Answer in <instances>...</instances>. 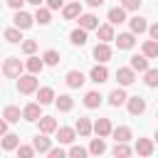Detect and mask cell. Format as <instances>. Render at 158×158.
<instances>
[{
    "instance_id": "5bb4252c",
    "label": "cell",
    "mask_w": 158,
    "mask_h": 158,
    "mask_svg": "<svg viewBox=\"0 0 158 158\" xmlns=\"http://www.w3.org/2000/svg\"><path fill=\"white\" fill-rule=\"evenodd\" d=\"M74 138H77V131L74 128H69V126L57 128V141L59 143H74Z\"/></svg>"
},
{
    "instance_id": "f5cc1de1",
    "label": "cell",
    "mask_w": 158,
    "mask_h": 158,
    "mask_svg": "<svg viewBox=\"0 0 158 158\" xmlns=\"http://www.w3.org/2000/svg\"><path fill=\"white\" fill-rule=\"evenodd\" d=\"M0 74H2V72H0Z\"/></svg>"
},
{
    "instance_id": "4fadbf2b",
    "label": "cell",
    "mask_w": 158,
    "mask_h": 158,
    "mask_svg": "<svg viewBox=\"0 0 158 158\" xmlns=\"http://www.w3.org/2000/svg\"><path fill=\"white\" fill-rule=\"evenodd\" d=\"M40 116H42L40 104H27V106L22 109V118H25V121H40Z\"/></svg>"
},
{
    "instance_id": "277c9868",
    "label": "cell",
    "mask_w": 158,
    "mask_h": 158,
    "mask_svg": "<svg viewBox=\"0 0 158 158\" xmlns=\"http://www.w3.org/2000/svg\"><path fill=\"white\" fill-rule=\"evenodd\" d=\"M116 79H118L121 86H131L136 81V72L131 67H121V69H116Z\"/></svg>"
},
{
    "instance_id": "681fc988",
    "label": "cell",
    "mask_w": 158,
    "mask_h": 158,
    "mask_svg": "<svg viewBox=\"0 0 158 158\" xmlns=\"http://www.w3.org/2000/svg\"><path fill=\"white\" fill-rule=\"evenodd\" d=\"M25 2H32V5H37V7H40V5L44 2V0H25Z\"/></svg>"
},
{
    "instance_id": "d6a6232c",
    "label": "cell",
    "mask_w": 158,
    "mask_h": 158,
    "mask_svg": "<svg viewBox=\"0 0 158 158\" xmlns=\"http://www.w3.org/2000/svg\"><path fill=\"white\" fill-rule=\"evenodd\" d=\"M2 35H5V40H7L10 44H17V42L22 40V32H20V27H10V30H5Z\"/></svg>"
},
{
    "instance_id": "8fae6325",
    "label": "cell",
    "mask_w": 158,
    "mask_h": 158,
    "mask_svg": "<svg viewBox=\"0 0 158 158\" xmlns=\"http://www.w3.org/2000/svg\"><path fill=\"white\" fill-rule=\"evenodd\" d=\"M64 81H67V86H72V89H79L86 79H84V74L81 72H77V69H72V72H67V77H64Z\"/></svg>"
},
{
    "instance_id": "836d02e7",
    "label": "cell",
    "mask_w": 158,
    "mask_h": 158,
    "mask_svg": "<svg viewBox=\"0 0 158 158\" xmlns=\"http://www.w3.org/2000/svg\"><path fill=\"white\" fill-rule=\"evenodd\" d=\"M106 151V143H104V138L99 136V138H94L91 143H89V153H94V156H101Z\"/></svg>"
},
{
    "instance_id": "4dcf8cb0",
    "label": "cell",
    "mask_w": 158,
    "mask_h": 158,
    "mask_svg": "<svg viewBox=\"0 0 158 158\" xmlns=\"http://www.w3.org/2000/svg\"><path fill=\"white\" fill-rule=\"evenodd\" d=\"M111 136L116 138V141H131V128L128 126H118V128H111Z\"/></svg>"
},
{
    "instance_id": "8992f818",
    "label": "cell",
    "mask_w": 158,
    "mask_h": 158,
    "mask_svg": "<svg viewBox=\"0 0 158 158\" xmlns=\"http://www.w3.org/2000/svg\"><path fill=\"white\" fill-rule=\"evenodd\" d=\"M111 54H114V52H111L109 42H99V44L94 47V59H99L101 64H104V62H109V59H111Z\"/></svg>"
},
{
    "instance_id": "83f0119b",
    "label": "cell",
    "mask_w": 158,
    "mask_h": 158,
    "mask_svg": "<svg viewBox=\"0 0 158 158\" xmlns=\"http://www.w3.org/2000/svg\"><path fill=\"white\" fill-rule=\"evenodd\" d=\"M20 146V136L17 133H5L2 136V151H15Z\"/></svg>"
},
{
    "instance_id": "1f68e13d",
    "label": "cell",
    "mask_w": 158,
    "mask_h": 158,
    "mask_svg": "<svg viewBox=\"0 0 158 158\" xmlns=\"http://www.w3.org/2000/svg\"><path fill=\"white\" fill-rule=\"evenodd\" d=\"M143 54H146L148 59H156V57H158V42H156V40H146V42H143Z\"/></svg>"
},
{
    "instance_id": "b9f144b4",
    "label": "cell",
    "mask_w": 158,
    "mask_h": 158,
    "mask_svg": "<svg viewBox=\"0 0 158 158\" xmlns=\"http://www.w3.org/2000/svg\"><path fill=\"white\" fill-rule=\"evenodd\" d=\"M121 7L123 10H138L141 7V0H121Z\"/></svg>"
},
{
    "instance_id": "484cf974",
    "label": "cell",
    "mask_w": 158,
    "mask_h": 158,
    "mask_svg": "<svg viewBox=\"0 0 158 158\" xmlns=\"http://www.w3.org/2000/svg\"><path fill=\"white\" fill-rule=\"evenodd\" d=\"M84 106H86V109H99V106H101V94H99V91H86Z\"/></svg>"
},
{
    "instance_id": "603a6c76",
    "label": "cell",
    "mask_w": 158,
    "mask_h": 158,
    "mask_svg": "<svg viewBox=\"0 0 158 158\" xmlns=\"http://www.w3.org/2000/svg\"><path fill=\"white\" fill-rule=\"evenodd\" d=\"M131 69H133V72H146V69H148V57H146V54L131 57Z\"/></svg>"
},
{
    "instance_id": "7a4b0ae2",
    "label": "cell",
    "mask_w": 158,
    "mask_h": 158,
    "mask_svg": "<svg viewBox=\"0 0 158 158\" xmlns=\"http://www.w3.org/2000/svg\"><path fill=\"white\" fill-rule=\"evenodd\" d=\"M2 74H5L7 79H17V77L22 74V62H20L17 57L5 59V64H2Z\"/></svg>"
},
{
    "instance_id": "bcb514c9",
    "label": "cell",
    "mask_w": 158,
    "mask_h": 158,
    "mask_svg": "<svg viewBox=\"0 0 158 158\" xmlns=\"http://www.w3.org/2000/svg\"><path fill=\"white\" fill-rule=\"evenodd\" d=\"M22 2H25V0H7V5H10L12 10H20V7H22Z\"/></svg>"
},
{
    "instance_id": "52a82bcc",
    "label": "cell",
    "mask_w": 158,
    "mask_h": 158,
    "mask_svg": "<svg viewBox=\"0 0 158 158\" xmlns=\"http://www.w3.org/2000/svg\"><path fill=\"white\" fill-rule=\"evenodd\" d=\"M89 77H91V81H94V84H104V81L109 79V69H106V67H104V64L99 62L96 67H91Z\"/></svg>"
},
{
    "instance_id": "ba28073f",
    "label": "cell",
    "mask_w": 158,
    "mask_h": 158,
    "mask_svg": "<svg viewBox=\"0 0 158 158\" xmlns=\"http://www.w3.org/2000/svg\"><path fill=\"white\" fill-rule=\"evenodd\" d=\"M62 15H64V20H77V17L81 15V5H79V0H72L69 5H64V7H62Z\"/></svg>"
},
{
    "instance_id": "f6af8a7d",
    "label": "cell",
    "mask_w": 158,
    "mask_h": 158,
    "mask_svg": "<svg viewBox=\"0 0 158 158\" xmlns=\"http://www.w3.org/2000/svg\"><path fill=\"white\" fill-rule=\"evenodd\" d=\"M148 32H151V40H156V42H158V22H156V25H151V27H148Z\"/></svg>"
},
{
    "instance_id": "f907efd6",
    "label": "cell",
    "mask_w": 158,
    "mask_h": 158,
    "mask_svg": "<svg viewBox=\"0 0 158 158\" xmlns=\"http://www.w3.org/2000/svg\"><path fill=\"white\" fill-rule=\"evenodd\" d=\"M156 141H158V131H156Z\"/></svg>"
},
{
    "instance_id": "ab89813d",
    "label": "cell",
    "mask_w": 158,
    "mask_h": 158,
    "mask_svg": "<svg viewBox=\"0 0 158 158\" xmlns=\"http://www.w3.org/2000/svg\"><path fill=\"white\" fill-rule=\"evenodd\" d=\"M35 49H37V42L35 40H25L22 42V52L25 54H35Z\"/></svg>"
},
{
    "instance_id": "74e56055",
    "label": "cell",
    "mask_w": 158,
    "mask_h": 158,
    "mask_svg": "<svg viewBox=\"0 0 158 158\" xmlns=\"http://www.w3.org/2000/svg\"><path fill=\"white\" fill-rule=\"evenodd\" d=\"M35 20H37L40 25H47V22H49V7H37Z\"/></svg>"
},
{
    "instance_id": "7dc6e473",
    "label": "cell",
    "mask_w": 158,
    "mask_h": 158,
    "mask_svg": "<svg viewBox=\"0 0 158 158\" xmlns=\"http://www.w3.org/2000/svg\"><path fill=\"white\" fill-rule=\"evenodd\" d=\"M5 133H7V121L0 118V136H5Z\"/></svg>"
},
{
    "instance_id": "d6986e66",
    "label": "cell",
    "mask_w": 158,
    "mask_h": 158,
    "mask_svg": "<svg viewBox=\"0 0 158 158\" xmlns=\"http://www.w3.org/2000/svg\"><path fill=\"white\" fill-rule=\"evenodd\" d=\"M128 22H131V32H133V35H141V32H146V30H148V22H146V17H141V15L131 17Z\"/></svg>"
},
{
    "instance_id": "cb8c5ba5",
    "label": "cell",
    "mask_w": 158,
    "mask_h": 158,
    "mask_svg": "<svg viewBox=\"0 0 158 158\" xmlns=\"http://www.w3.org/2000/svg\"><path fill=\"white\" fill-rule=\"evenodd\" d=\"M25 67H27V72H30V74H40V72L44 69V62H42L40 57H32V54H30V59L25 62Z\"/></svg>"
},
{
    "instance_id": "f1b7e54d",
    "label": "cell",
    "mask_w": 158,
    "mask_h": 158,
    "mask_svg": "<svg viewBox=\"0 0 158 158\" xmlns=\"http://www.w3.org/2000/svg\"><path fill=\"white\" fill-rule=\"evenodd\" d=\"M96 32H99V40H101V42H111V40H114V25H111V22H109V25H99Z\"/></svg>"
},
{
    "instance_id": "2e32d148",
    "label": "cell",
    "mask_w": 158,
    "mask_h": 158,
    "mask_svg": "<svg viewBox=\"0 0 158 158\" xmlns=\"http://www.w3.org/2000/svg\"><path fill=\"white\" fill-rule=\"evenodd\" d=\"M2 118H5L7 123H17V121L22 118V111H20V106H5V111H2Z\"/></svg>"
},
{
    "instance_id": "ffe728a7",
    "label": "cell",
    "mask_w": 158,
    "mask_h": 158,
    "mask_svg": "<svg viewBox=\"0 0 158 158\" xmlns=\"http://www.w3.org/2000/svg\"><path fill=\"white\" fill-rule=\"evenodd\" d=\"M40 131L47 133V136L54 133V131H57V121H54L52 116H40Z\"/></svg>"
},
{
    "instance_id": "5b68a950",
    "label": "cell",
    "mask_w": 158,
    "mask_h": 158,
    "mask_svg": "<svg viewBox=\"0 0 158 158\" xmlns=\"http://www.w3.org/2000/svg\"><path fill=\"white\" fill-rule=\"evenodd\" d=\"M12 22H15V27H20V30H30L32 22H35V17L27 15V12H22V10H17L15 17H12Z\"/></svg>"
},
{
    "instance_id": "3957f363",
    "label": "cell",
    "mask_w": 158,
    "mask_h": 158,
    "mask_svg": "<svg viewBox=\"0 0 158 158\" xmlns=\"http://www.w3.org/2000/svg\"><path fill=\"white\" fill-rule=\"evenodd\" d=\"M126 106H128V114H131V116H141V114L146 111V99H141V96H128V99H126Z\"/></svg>"
},
{
    "instance_id": "9a60e30c",
    "label": "cell",
    "mask_w": 158,
    "mask_h": 158,
    "mask_svg": "<svg viewBox=\"0 0 158 158\" xmlns=\"http://www.w3.org/2000/svg\"><path fill=\"white\" fill-rule=\"evenodd\" d=\"M52 101H54V91H52L49 86L37 89V104H40V106H47V104H52Z\"/></svg>"
},
{
    "instance_id": "e575fe53",
    "label": "cell",
    "mask_w": 158,
    "mask_h": 158,
    "mask_svg": "<svg viewBox=\"0 0 158 158\" xmlns=\"http://www.w3.org/2000/svg\"><path fill=\"white\" fill-rule=\"evenodd\" d=\"M42 62H44V64H49V67L59 64V52H57V49H47V52L42 54Z\"/></svg>"
},
{
    "instance_id": "ac0fdd59",
    "label": "cell",
    "mask_w": 158,
    "mask_h": 158,
    "mask_svg": "<svg viewBox=\"0 0 158 158\" xmlns=\"http://www.w3.org/2000/svg\"><path fill=\"white\" fill-rule=\"evenodd\" d=\"M133 151H136L138 156H151V153H153V141H151V138H138Z\"/></svg>"
},
{
    "instance_id": "7c38bea8",
    "label": "cell",
    "mask_w": 158,
    "mask_h": 158,
    "mask_svg": "<svg viewBox=\"0 0 158 158\" xmlns=\"http://www.w3.org/2000/svg\"><path fill=\"white\" fill-rule=\"evenodd\" d=\"M116 40V44H118V49H131L133 44H136V37H133V32H121L118 37H114Z\"/></svg>"
},
{
    "instance_id": "44dd1931",
    "label": "cell",
    "mask_w": 158,
    "mask_h": 158,
    "mask_svg": "<svg viewBox=\"0 0 158 158\" xmlns=\"http://www.w3.org/2000/svg\"><path fill=\"white\" fill-rule=\"evenodd\" d=\"M74 131L79 133V136H91V121L86 118V116H81V118H77V126H74Z\"/></svg>"
},
{
    "instance_id": "6da1fadb",
    "label": "cell",
    "mask_w": 158,
    "mask_h": 158,
    "mask_svg": "<svg viewBox=\"0 0 158 158\" xmlns=\"http://www.w3.org/2000/svg\"><path fill=\"white\" fill-rule=\"evenodd\" d=\"M17 91H20V94H32V91H37V77H35V74H20V77H17Z\"/></svg>"
},
{
    "instance_id": "e0dca14e",
    "label": "cell",
    "mask_w": 158,
    "mask_h": 158,
    "mask_svg": "<svg viewBox=\"0 0 158 158\" xmlns=\"http://www.w3.org/2000/svg\"><path fill=\"white\" fill-rule=\"evenodd\" d=\"M32 146H35V153H47V151L52 148V141L47 138V133H42V136H37V138L32 141Z\"/></svg>"
},
{
    "instance_id": "816d5d0a",
    "label": "cell",
    "mask_w": 158,
    "mask_h": 158,
    "mask_svg": "<svg viewBox=\"0 0 158 158\" xmlns=\"http://www.w3.org/2000/svg\"><path fill=\"white\" fill-rule=\"evenodd\" d=\"M156 118H158V111H156Z\"/></svg>"
},
{
    "instance_id": "9c48e42d",
    "label": "cell",
    "mask_w": 158,
    "mask_h": 158,
    "mask_svg": "<svg viewBox=\"0 0 158 158\" xmlns=\"http://www.w3.org/2000/svg\"><path fill=\"white\" fill-rule=\"evenodd\" d=\"M79 27H84L86 32H89V30H96V27H99V17L91 15V12H81V15H79Z\"/></svg>"
},
{
    "instance_id": "4316f807",
    "label": "cell",
    "mask_w": 158,
    "mask_h": 158,
    "mask_svg": "<svg viewBox=\"0 0 158 158\" xmlns=\"http://www.w3.org/2000/svg\"><path fill=\"white\" fill-rule=\"evenodd\" d=\"M57 99V109L59 111H72L74 109V99L69 96V94H59V96H54Z\"/></svg>"
},
{
    "instance_id": "d590c367",
    "label": "cell",
    "mask_w": 158,
    "mask_h": 158,
    "mask_svg": "<svg viewBox=\"0 0 158 158\" xmlns=\"http://www.w3.org/2000/svg\"><path fill=\"white\" fill-rule=\"evenodd\" d=\"M131 153H133V151H131L123 141H116V146H114V156H116V158H118V156H121V158H126V156H131Z\"/></svg>"
},
{
    "instance_id": "60d3db41",
    "label": "cell",
    "mask_w": 158,
    "mask_h": 158,
    "mask_svg": "<svg viewBox=\"0 0 158 158\" xmlns=\"http://www.w3.org/2000/svg\"><path fill=\"white\" fill-rule=\"evenodd\" d=\"M86 153H89V151L81 148V146H72V148H69V156H72V158H84Z\"/></svg>"
},
{
    "instance_id": "7402d4cb",
    "label": "cell",
    "mask_w": 158,
    "mask_h": 158,
    "mask_svg": "<svg viewBox=\"0 0 158 158\" xmlns=\"http://www.w3.org/2000/svg\"><path fill=\"white\" fill-rule=\"evenodd\" d=\"M123 20H126V10H123L121 5H118V7H111V10H109V22H111V25H121Z\"/></svg>"
},
{
    "instance_id": "f546056e",
    "label": "cell",
    "mask_w": 158,
    "mask_h": 158,
    "mask_svg": "<svg viewBox=\"0 0 158 158\" xmlns=\"http://www.w3.org/2000/svg\"><path fill=\"white\" fill-rule=\"evenodd\" d=\"M69 40H72V44H77V47L86 44V30H84V27H77V30H72Z\"/></svg>"
},
{
    "instance_id": "ee69618b",
    "label": "cell",
    "mask_w": 158,
    "mask_h": 158,
    "mask_svg": "<svg viewBox=\"0 0 158 158\" xmlns=\"http://www.w3.org/2000/svg\"><path fill=\"white\" fill-rule=\"evenodd\" d=\"M62 5H64V0H47V7L49 10H59Z\"/></svg>"
},
{
    "instance_id": "c3c4849f",
    "label": "cell",
    "mask_w": 158,
    "mask_h": 158,
    "mask_svg": "<svg viewBox=\"0 0 158 158\" xmlns=\"http://www.w3.org/2000/svg\"><path fill=\"white\" fill-rule=\"evenodd\" d=\"M86 5H89V7H101L104 0H86Z\"/></svg>"
},
{
    "instance_id": "8d00e7d4",
    "label": "cell",
    "mask_w": 158,
    "mask_h": 158,
    "mask_svg": "<svg viewBox=\"0 0 158 158\" xmlns=\"http://www.w3.org/2000/svg\"><path fill=\"white\" fill-rule=\"evenodd\" d=\"M143 81H146V86H151V89L158 86V69H146V79H143Z\"/></svg>"
},
{
    "instance_id": "30bf717a",
    "label": "cell",
    "mask_w": 158,
    "mask_h": 158,
    "mask_svg": "<svg viewBox=\"0 0 158 158\" xmlns=\"http://www.w3.org/2000/svg\"><path fill=\"white\" fill-rule=\"evenodd\" d=\"M91 131H94L96 136L106 138V136H111V121H109V118H99L96 123H91Z\"/></svg>"
},
{
    "instance_id": "f35d334b",
    "label": "cell",
    "mask_w": 158,
    "mask_h": 158,
    "mask_svg": "<svg viewBox=\"0 0 158 158\" xmlns=\"http://www.w3.org/2000/svg\"><path fill=\"white\" fill-rule=\"evenodd\" d=\"M17 156L20 158H32L35 156V146H17Z\"/></svg>"
},
{
    "instance_id": "d4e9b609",
    "label": "cell",
    "mask_w": 158,
    "mask_h": 158,
    "mask_svg": "<svg viewBox=\"0 0 158 158\" xmlns=\"http://www.w3.org/2000/svg\"><path fill=\"white\" fill-rule=\"evenodd\" d=\"M126 99H128V96H126V91H123V89H114V91L109 94V104H111L114 109H116V106H121V104H126Z\"/></svg>"
},
{
    "instance_id": "7bdbcfd3",
    "label": "cell",
    "mask_w": 158,
    "mask_h": 158,
    "mask_svg": "<svg viewBox=\"0 0 158 158\" xmlns=\"http://www.w3.org/2000/svg\"><path fill=\"white\" fill-rule=\"evenodd\" d=\"M47 153H49V158H64V156H67L64 148H49Z\"/></svg>"
}]
</instances>
